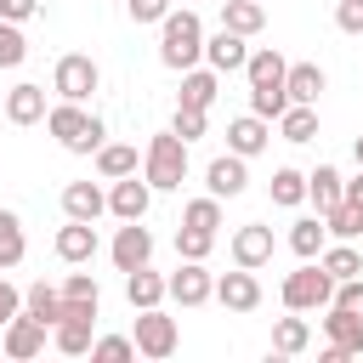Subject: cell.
<instances>
[{
  "label": "cell",
  "mask_w": 363,
  "mask_h": 363,
  "mask_svg": "<svg viewBox=\"0 0 363 363\" xmlns=\"http://www.w3.org/2000/svg\"><path fill=\"white\" fill-rule=\"evenodd\" d=\"M199 57H204V23H199V11H176L170 6V17L159 23V62L164 68H176V74H187V68H199Z\"/></svg>",
  "instance_id": "6da1fadb"
},
{
  "label": "cell",
  "mask_w": 363,
  "mask_h": 363,
  "mask_svg": "<svg viewBox=\"0 0 363 363\" xmlns=\"http://www.w3.org/2000/svg\"><path fill=\"white\" fill-rule=\"evenodd\" d=\"M45 130L68 147V153H96L102 147V119L96 113H85V102H57V108H45Z\"/></svg>",
  "instance_id": "7a4b0ae2"
},
{
  "label": "cell",
  "mask_w": 363,
  "mask_h": 363,
  "mask_svg": "<svg viewBox=\"0 0 363 363\" xmlns=\"http://www.w3.org/2000/svg\"><path fill=\"white\" fill-rule=\"evenodd\" d=\"M142 176H147L153 193H176L187 182V142L176 130H159L147 142V153H142Z\"/></svg>",
  "instance_id": "3957f363"
},
{
  "label": "cell",
  "mask_w": 363,
  "mask_h": 363,
  "mask_svg": "<svg viewBox=\"0 0 363 363\" xmlns=\"http://www.w3.org/2000/svg\"><path fill=\"white\" fill-rule=\"evenodd\" d=\"M284 306L289 312H329V301H335V278L323 272V261H301L289 278H284Z\"/></svg>",
  "instance_id": "277c9868"
},
{
  "label": "cell",
  "mask_w": 363,
  "mask_h": 363,
  "mask_svg": "<svg viewBox=\"0 0 363 363\" xmlns=\"http://www.w3.org/2000/svg\"><path fill=\"white\" fill-rule=\"evenodd\" d=\"M96 85H102V68H96L85 51H68V57H57V68H51V91H57L62 102H85Z\"/></svg>",
  "instance_id": "5b68a950"
},
{
  "label": "cell",
  "mask_w": 363,
  "mask_h": 363,
  "mask_svg": "<svg viewBox=\"0 0 363 363\" xmlns=\"http://www.w3.org/2000/svg\"><path fill=\"white\" fill-rule=\"evenodd\" d=\"M130 340H136V352H142V357H153V363H159V357H170V352H176V318H164L159 306H142V312H136V335H130Z\"/></svg>",
  "instance_id": "8992f818"
},
{
  "label": "cell",
  "mask_w": 363,
  "mask_h": 363,
  "mask_svg": "<svg viewBox=\"0 0 363 363\" xmlns=\"http://www.w3.org/2000/svg\"><path fill=\"white\" fill-rule=\"evenodd\" d=\"M108 255H113V267H119V272H136V267H147V261H153V233H147L142 221H125V227L113 233Z\"/></svg>",
  "instance_id": "52a82bcc"
},
{
  "label": "cell",
  "mask_w": 363,
  "mask_h": 363,
  "mask_svg": "<svg viewBox=\"0 0 363 363\" xmlns=\"http://www.w3.org/2000/svg\"><path fill=\"white\" fill-rule=\"evenodd\" d=\"M204 187H210L216 199H238V193L250 187V159H238V153L227 147L221 159H210V164H204Z\"/></svg>",
  "instance_id": "ba28073f"
},
{
  "label": "cell",
  "mask_w": 363,
  "mask_h": 363,
  "mask_svg": "<svg viewBox=\"0 0 363 363\" xmlns=\"http://www.w3.org/2000/svg\"><path fill=\"white\" fill-rule=\"evenodd\" d=\"M210 295H216V278H210L204 261H182V267L170 272V301H176V306H204Z\"/></svg>",
  "instance_id": "9c48e42d"
},
{
  "label": "cell",
  "mask_w": 363,
  "mask_h": 363,
  "mask_svg": "<svg viewBox=\"0 0 363 363\" xmlns=\"http://www.w3.org/2000/svg\"><path fill=\"white\" fill-rule=\"evenodd\" d=\"M51 250H57V261H68V267H85L91 255H96V227L91 221H62L57 227V238H51Z\"/></svg>",
  "instance_id": "30bf717a"
},
{
  "label": "cell",
  "mask_w": 363,
  "mask_h": 363,
  "mask_svg": "<svg viewBox=\"0 0 363 363\" xmlns=\"http://www.w3.org/2000/svg\"><path fill=\"white\" fill-rule=\"evenodd\" d=\"M216 301H221L227 312H255V306H261V278H255L250 267L221 272V278H216Z\"/></svg>",
  "instance_id": "8fae6325"
},
{
  "label": "cell",
  "mask_w": 363,
  "mask_h": 363,
  "mask_svg": "<svg viewBox=\"0 0 363 363\" xmlns=\"http://www.w3.org/2000/svg\"><path fill=\"white\" fill-rule=\"evenodd\" d=\"M204 62H210L216 74H238V68L250 62V45H244V34H233V28H216V34H204Z\"/></svg>",
  "instance_id": "7c38bea8"
},
{
  "label": "cell",
  "mask_w": 363,
  "mask_h": 363,
  "mask_svg": "<svg viewBox=\"0 0 363 363\" xmlns=\"http://www.w3.org/2000/svg\"><path fill=\"white\" fill-rule=\"evenodd\" d=\"M147 204H153L147 176H142V182H136V176H119V182L108 187V210H113L119 221H142V216H147Z\"/></svg>",
  "instance_id": "4fadbf2b"
},
{
  "label": "cell",
  "mask_w": 363,
  "mask_h": 363,
  "mask_svg": "<svg viewBox=\"0 0 363 363\" xmlns=\"http://www.w3.org/2000/svg\"><path fill=\"white\" fill-rule=\"evenodd\" d=\"M267 142H272V119H261V113H238V119L227 125V147H233L238 159H255Z\"/></svg>",
  "instance_id": "5bb4252c"
},
{
  "label": "cell",
  "mask_w": 363,
  "mask_h": 363,
  "mask_svg": "<svg viewBox=\"0 0 363 363\" xmlns=\"http://www.w3.org/2000/svg\"><path fill=\"white\" fill-rule=\"evenodd\" d=\"M233 261L238 267H267L272 261V227H261V221H244L238 233H233Z\"/></svg>",
  "instance_id": "9a60e30c"
},
{
  "label": "cell",
  "mask_w": 363,
  "mask_h": 363,
  "mask_svg": "<svg viewBox=\"0 0 363 363\" xmlns=\"http://www.w3.org/2000/svg\"><path fill=\"white\" fill-rule=\"evenodd\" d=\"M40 352H45V323L28 318V312H17V318L6 323V357L28 363V357H40Z\"/></svg>",
  "instance_id": "2e32d148"
},
{
  "label": "cell",
  "mask_w": 363,
  "mask_h": 363,
  "mask_svg": "<svg viewBox=\"0 0 363 363\" xmlns=\"http://www.w3.org/2000/svg\"><path fill=\"white\" fill-rule=\"evenodd\" d=\"M323 335H329V346H340L346 357H363V318H357V312H346V306H329V318H323Z\"/></svg>",
  "instance_id": "e0dca14e"
},
{
  "label": "cell",
  "mask_w": 363,
  "mask_h": 363,
  "mask_svg": "<svg viewBox=\"0 0 363 363\" xmlns=\"http://www.w3.org/2000/svg\"><path fill=\"white\" fill-rule=\"evenodd\" d=\"M6 119L11 125H40L45 119V85H28V79L11 85L6 91Z\"/></svg>",
  "instance_id": "ac0fdd59"
},
{
  "label": "cell",
  "mask_w": 363,
  "mask_h": 363,
  "mask_svg": "<svg viewBox=\"0 0 363 363\" xmlns=\"http://www.w3.org/2000/svg\"><path fill=\"white\" fill-rule=\"evenodd\" d=\"M108 210V193L96 187V182H68L62 187V216H74V221H96Z\"/></svg>",
  "instance_id": "d6986e66"
},
{
  "label": "cell",
  "mask_w": 363,
  "mask_h": 363,
  "mask_svg": "<svg viewBox=\"0 0 363 363\" xmlns=\"http://www.w3.org/2000/svg\"><path fill=\"white\" fill-rule=\"evenodd\" d=\"M23 312L40 318L45 329H57V323H62V284H45V278L28 284V289H23Z\"/></svg>",
  "instance_id": "ffe728a7"
},
{
  "label": "cell",
  "mask_w": 363,
  "mask_h": 363,
  "mask_svg": "<svg viewBox=\"0 0 363 363\" xmlns=\"http://www.w3.org/2000/svg\"><path fill=\"white\" fill-rule=\"evenodd\" d=\"M306 199H312V210H318V216H329V210L346 199V182H340V170H335V164H318V170L306 176Z\"/></svg>",
  "instance_id": "44dd1931"
},
{
  "label": "cell",
  "mask_w": 363,
  "mask_h": 363,
  "mask_svg": "<svg viewBox=\"0 0 363 363\" xmlns=\"http://www.w3.org/2000/svg\"><path fill=\"white\" fill-rule=\"evenodd\" d=\"M170 295V278H159L153 267H136V272H125V301L142 312V306H159Z\"/></svg>",
  "instance_id": "7402d4cb"
},
{
  "label": "cell",
  "mask_w": 363,
  "mask_h": 363,
  "mask_svg": "<svg viewBox=\"0 0 363 363\" xmlns=\"http://www.w3.org/2000/svg\"><path fill=\"white\" fill-rule=\"evenodd\" d=\"M289 250H295L301 261H318V255L329 250V227H323V216H301V221L289 227Z\"/></svg>",
  "instance_id": "603a6c76"
},
{
  "label": "cell",
  "mask_w": 363,
  "mask_h": 363,
  "mask_svg": "<svg viewBox=\"0 0 363 363\" xmlns=\"http://www.w3.org/2000/svg\"><path fill=\"white\" fill-rule=\"evenodd\" d=\"M91 329H96V318H79V312H68V318L51 329V340H57V352H68V357H85V352H91V340H96Z\"/></svg>",
  "instance_id": "cb8c5ba5"
},
{
  "label": "cell",
  "mask_w": 363,
  "mask_h": 363,
  "mask_svg": "<svg viewBox=\"0 0 363 363\" xmlns=\"http://www.w3.org/2000/svg\"><path fill=\"white\" fill-rule=\"evenodd\" d=\"M323 68L318 62H289V74H284V91H289V102H318L323 96Z\"/></svg>",
  "instance_id": "d4e9b609"
},
{
  "label": "cell",
  "mask_w": 363,
  "mask_h": 363,
  "mask_svg": "<svg viewBox=\"0 0 363 363\" xmlns=\"http://www.w3.org/2000/svg\"><path fill=\"white\" fill-rule=\"evenodd\" d=\"M261 23H267V6L261 0H221V28H233V34H261Z\"/></svg>",
  "instance_id": "484cf974"
},
{
  "label": "cell",
  "mask_w": 363,
  "mask_h": 363,
  "mask_svg": "<svg viewBox=\"0 0 363 363\" xmlns=\"http://www.w3.org/2000/svg\"><path fill=\"white\" fill-rule=\"evenodd\" d=\"M221 91V74L216 68H187L182 74V108H210Z\"/></svg>",
  "instance_id": "4316f807"
},
{
  "label": "cell",
  "mask_w": 363,
  "mask_h": 363,
  "mask_svg": "<svg viewBox=\"0 0 363 363\" xmlns=\"http://www.w3.org/2000/svg\"><path fill=\"white\" fill-rule=\"evenodd\" d=\"M284 74H289V62H284L272 45L250 51V62H244V79H250V85H284Z\"/></svg>",
  "instance_id": "83f0119b"
},
{
  "label": "cell",
  "mask_w": 363,
  "mask_h": 363,
  "mask_svg": "<svg viewBox=\"0 0 363 363\" xmlns=\"http://www.w3.org/2000/svg\"><path fill=\"white\" fill-rule=\"evenodd\" d=\"M278 130H284V142H312L318 136V108L312 102H289L278 113Z\"/></svg>",
  "instance_id": "f1b7e54d"
},
{
  "label": "cell",
  "mask_w": 363,
  "mask_h": 363,
  "mask_svg": "<svg viewBox=\"0 0 363 363\" xmlns=\"http://www.w3.org/2000/svg\"><path fill=\"white\" fill-rule=\"evenodd\" d=\"M96 176H102V182L136 176V147H125V142H102V147H96Z\"/></svg>",
  "instance_id": "f546056e"
},
{
  "label": "cell",
  "mask_w": 363,
  "mask_h": 363,
  "mask_svg": "<svg viewBox=\"0 0 363 363\" xmlns=\"http://www.w3.org/2000/svg\"><path fill=\"white\" fill-rule=\"evenodd\" d=\"M312 346V323L306 318H278V329H272V352L278 357H301Z\"/></svg>",
  "instance_id": "4dcf8cb0"
},
{
  "label": "cell",
  "mask_w": 363,
  "mask_h": 363,
  "mask_svg": "<svg viewBox=\"0 0 363 363\" xmlns=\"http://www.w3.org/2000/svg\"><path fill=\"white\" fill-rule=\"evenodd\" d=\"M23 250H28L23 216H17V210H0V272H11V267L23 261Z\"/></svg>",
  "instance_id": "1f68e13d"
},
{
  "label": "cell",
  "mask_w": 363,
  "mask_h": 363,
  "mask_svg": "<svg viewBox=\"0 0 363 363\" xmlns=\"http://www.w3.org/2000/svg\"><path fill=\"white\" fill-rule=\"evenodd\" d=\"M267 193H272V204L295 210V204H306V176H301V170H289V164H278V170H272V182H267Z\"/></svg>",
  "instance_id": "d6a6232c"
},
{
  "label": "cell",
  "mask_w": 363,
  "mask_h": 363,
  "mask_svg": "<svg viewBox=\"0 0 363 363\" xmlns=\"http://www.w3.org/2000/svg\"><path fill=\"white\" fill-rule=\"evenodd\" d=\"M182 227H204V233H216V227H221V199H216V193L187 199V204H182Z\"/></svg>",
  "instance_id": "836d02e7"
},
{
  "label": "cell",
  "mask_w": 363,
  "mask_h": 363,
  "mask_svg": "<svg viewBox=\"0 0 363 363\" xmlns=\"http://www.w3.org/2000/svg\"><path fill=\"white\" fill-rule=\"evenodd\" d=\"M318 261H323V272H329V278H335V284H340V278H357V272H363V255H357V250H352V244H346V238H340V244H335V250H323V255H318Z\"/></svg>",
  "instance_id": "e575fe53"
},
{
  "label": "cell",
  "mask_w": 363,
  "mask_h": 363,
  "mask_svg": "<svg viewBox=\"0 0 363 363\" xmlns=\"http://www.w3.org/2000/svg\"><path fill=\"white\" fill-rule=\"evenodd\" d=\"M323 227H329V238H346V244H352V238H357V233H363V210H357V204H346V199H340V204H335V210H329V216H323Z\"/></svg>",
  "instance_id": "d590c367"
},
{
  "label": "cell",
  "mask_w": 363,
  "mask_h": 363,
  "mask_svg": "<svg viewBox=\"0 0 363 363\" xmlns=\"http://www.w3.org/2000/svg\"><path fill=\"white\" fill-rule=\"evenodd\" d=\"M284 108H289V91H284V85H250V113L278 119Z\"/></svg>",
  "instance_id": "8d00e7d4"
},
{
  "label": "cell",
  "mask_w": 363,
  "mask_h": 363,
  "mask_svg": "<svg viewBox=\"0 0 363 363\" xmlns=\"http://www.w3.org/2000/svg\"><path fill=\"white\" fill-rule=\"evenodd\" d=\"M216 250V233H204V227H176V255L182 261H204Z\"/></svg>",
  "instance_id": "74e56055"
},
{
  "label": "cell",
  "mask_w": 363,
  "mask_h": 363,
  "mask_svg": "<svg viewBox=\"0 0 363 363\" xmlns=\"http://www.w3.org/2000/svg\"><path fill=\"white\" fill-rule=\"evenodd\" d=\"M23 57H28V40H23V28L0 17V68H17Z\"/></svg>",
  "instance_id": "f35d334b"
},
{
  "label": "cell",
  "mask_w": 363,
  "mask_h": 363,
  "mask_svg": "<svg viewBox=\"0 0 363 363\" xmlns=\"http://www.w3.org/2000/svg\"><path fill=\"white\" fill-rule=\"evenodd\" d=\"M62 301H85V306H102V289L91 272H68L62 278Z\"/></svg>",
  "instance_id": "ab89813d"
},
{
  "label": "cell",
  "mask_w": 363,
  "mask_h": 363,
  "mask_svg": "<svg viewBox=\"0 0 363 363\" xmlns=\"http://www.w3.org/2000/svg\"><path fill=\"white\" fill-rule=\"evenodd\" d=\"M204 113H210V108H182V102H176V125H170V130H176L182 142H199V136H204Z\"/></svg>",
  "instance_id": "60d3db41"
},
{
  "label": "cell",
  "mask_w": 363,
  "mask_h": 363,
  "mask_svg": "<svg viewBox=\"0 0 363 363\" xmlns=\"http://www.w3.org/2000/svg\"><path fill=\"white\" fill-rule=\"evenodd\" d=\"M329 306H346V312H357V318H363V272H357V278H340Z\"/></svg>",
  "instance_id": "b9f144b4"
},
{
  "label": "cell",
  "mask_w": 363,
  "mask_h": 363,
  "mask_svg": "<svg viewBox=\"0 0 363 363\" xmlns=\"http://www.w3.org/2000/svg\"><path fill=\"white\" fill-rule=\"evenodd\" d=\"M91 357H136V340L130 335H102V340H91Z\"/></svg>",
  "instance_id": "7bdbcfd3"
},
{
  "label": "cell",
  "mask_w": 363,
  "mask_h": 363,
  "mask_svg": "<svg viewBox=\"0 0 363 363\" xmlns=\"http://www.w3.org/2000/svg\"><path fill=\"white\" fill-rule=\"evenodd\" d=\"M130 6V23H164L170 17V0H125Z\"/></svg>",
  "instance_id": "ee69618b"
},
{
  "label": "cell",
  "mask_w": 363,
  "mask_h": 363,
  "mask_svg": "<svg viewBox=\"0 0 363 363\" xmlns=\"http://www.w3.org/2000/svg\"><path fill=\"white\" fill-rule=\"evenodd\" d=\"M335 28L340 34H363V0H340L335 6Z\"/></svg>",
  "instance_id": "f6af8a7d"
},
{
  "label": "cell",
  "mask_w": 363,
  "mask_h": 363,
  "mask_svg": "<svg viewBox=\"0 0 363 363\" xmlns=\"http://www.w3.org/2000/svg\"><path fill=\"white\" fill-rule=\"evenodd\" d=\"M17 312H23V295H17V284H11L6 272H0V329H6V323H11Z\"/></svg>",
  "instance_id": "bcb514c9"
},
{
  "label": "cell",
  "mask_w": 363,
  "mask_h": 363,
  "mask_svg": "<svg viewBox=\"0 0 363 363\" xmlns=\"http://www.w3.org/2000/svg\"><path fill=\"white\" fill-rule=\"evenodd\" d=\"M34 11H40V0H0V17L6 23H28Z\"/></svg>",
  "instance_id": "7dc6e473"
},
{
  "label": "cell",
  "mask_w": 363,
  "mask_h": 363,
  "mask_svg": "<svg viewBox=\"0 0 363 363\" xmlns=\"http://www.w3.org/2000/svg\"><path fill=\"white\" fill-rule=\"evenodd\" d=\"M346 204H357V210H363V170L346 182Z\"/></svg>",
  "instance_id": "c3c4849f"
},
{
  "label": "cell",
  "mask_w": 363,
  "mask_h": 363,
  "mask_svg": "<svg viewBox=\"0 0 363 363\" xmlns=\"http://www.w3.org/2000/svg\"><path fill=\"white\" fill-rule=\"evenodd\" d=\"M352 159H357V170H363V136H357V142H352Z\"/></svg>",
  "instance_id": "681fc988"
},
{
  "label": "cell",
  "mask_w": 363,
  "mask_h": 363,
  "mask_svg": "<svg viewBox=\"0 0 363 363\" xmlns=\"http://www.w3.org/2000/svg\"><path fill=\"white\" fill-rule=\"evenodd\" d=\"M261 6H267V0H261Z\"/></svg>",
  "instance_id": "f907efd6"
}]
</instances>
